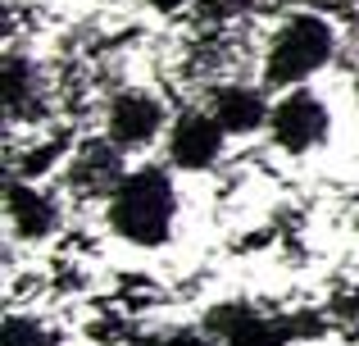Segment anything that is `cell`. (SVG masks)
I'll return each mask as SVG.
<instances>
[{"label":"cell","mask_w":359,"mask_h":346,"mask_svg":"<svg viewBox=\"0 0 359 346\" xmlns=\"http://www.w3.org/2000/svg\"><path fill=\"white\" fill-rule=\"evenodd\" d=\"M109 228L132 246H164L177 223V187L155 164L123 173V182L105 196Z\"/></svg>","instance_id":"6da1fadb"},{"label":"cell","mask_w":359,"mask_h":346,"mask_svg":"<svg viewBox=\"0 0 359 346\" xmlns=\"http://www.w3.org/2000/svg\"><path fill=\"white\" fill-rule=\"evenodd\" d=\"M332 23L318 14H291L287 23L273 32L269 51H264V82L269 87H291L309 82L327 60H332Z\"/></svg>","instance_id":"7a4b0ae2"},{"label":"cell","mask_w":359,"mask_h":346,"mask_svg":"<svg viewBox=\"0 0 359 346\" xmlns=\"http://www.w3.org/2000/svg\"><path fill=\"white\" fill-rule=\"evenodd\" d=\"M327 128H332V114L327 105L314 96V91L296 87L273 105V119H269V137L278 151L287 155H305V151H318L327 142Z\"/></svg>","instance_id":"3957f363"},{"label":"cell","mask_w":359,"mask_h":346,"mask_svg":"<svg viewBox=\"0 0 359 346\" xmlns=\"http://www.w3.org/2000/svg\"><path fill=\"white\" fill-rule=\"evenodd\" d=\"M223 142H228V133L214 119V109H187L168 128V160L187 173H201L223 155Z\"/></svg>","instance_id":"277c9868"},{"label":"cell","mask_w":359,"mask_h":346,"mask_svg":"<svg viewBox=\"0 0 359 346\" xmlns=\"http://www.w3.org/2000/svg\"><path fill=\"white\" fill-rule=\"evenodd\" d=\"M164 128V105H159L150 91H118L105 109V137L118 151H137L150 146Z\"/></svg>","instance_id":"5b68a950"},{"label":"cell","mask_w":359,"mask_h":346,"mask_svg":"<svg viewBox=\"0 0 359 346\" xmlns=\"http://www.w3.org/2000/svg\"><path fill=\"white\" fill-rule=\"evenodd\" d=\"M214 119L223 124V133L228 137H245V133H259V128H269L273 109L269 100H264V91L255 87H219L214 91Z\"/></svg>","instance_id":"8992f818"},{"label":"cell","mask_w":359,"mask_h":346,"mask_svg":"<svg viewBox=\"0 0 359 346\" xmlns=\"http://www.w3.org/2000/svg\"><path fill=\"white\" fill-rule=\"evenodd\" d=\"M5 205H9V223H14V232L23 241H41L60 228V210L50 205V196H41L27 182H9Z\"/></svg>","instance_id":"52a82bcc"},{"label":"cell","mask_w":359,"mask_h":346,"mask_svg":"<svg viewBox=\"0 0 359 346\" xmlns=\"http://www.w3.org/2000/svg\"><path fill=\"white\" fill-rule=\"evenodd\" d=\"M73 187H78V192H114V187L123 182V151L114 142H91L87 151L78 155V164H73Z\"/></svg>","instance_id":"ba28073f"},{"label":"cell","mask_w":359,"mask_h":346,"mask_svg":"<svg viewBox=\"0 0 359 346\" xmlns=\"http://www.w3.org/2000/svg\"><path fill=\"white\" fill-rule=\"evenodd\" d=\"M5 109L9 119H32L41 114V73L32 60H14L5 64Z\"/></svg>","instance_id":"9c48e42d"},{"label":"cell","mask_w":359,"mask_h":346,"mask_svg":"<svg viewBox=\"0 0 359 346\" xmlns=\"http://www.w3.org/2000/svg\"><path fill=\"white\" fill-rule=\"evenodd\" d=\"M5 346H50V333L32 314H9L5 319Z\"/></svg>","instance_id":"30bf717a"},{"label":"cell","mask_w":359,"mask_h":346,"mask_svg":"<svg viewBox=\"0 0 359 346\" xmlns=\"http://www.w3.org/2000/svg\"><path fill=\"white\" fill-rule=\"evenodd\" d=\"M150 5H155V9H182L187 0H150Z\"/></svg>","instance_id":"8fae6325"}]
</instances>
